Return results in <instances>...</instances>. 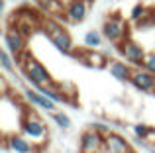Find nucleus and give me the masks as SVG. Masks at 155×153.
Segmentation results:
<instances>
[{"label":"nucleus","mask_w":155,"mask_h":153,"mask_svg":"<svg viewBox=\"0 0 155 153\" xmlns=\"http://www.w3.org/2000/svg\"><path fill=\"white\" fill-rule=\"evenodd\" d=\"M14 61L18 63V67H20V71H22L24 79H26L34 88H38L39 84H45V86H53V84H55L51 73L45 69V65H41V63L31 55L30 49H26L20 57H16Z\"/></svg>","instance_id":"1"},{"label":"nucleus","mask_w":155,"mask_h":153,"mask_svg":"<svg viewBox=\"0 0 155 153\" xmlns=\"http://www.w3.org/2000/svg\"><path fill=\"white\" fill-rule=\"evenodd\" d=\"M20 134L26 135V138L30 139L35 147H39V149H43V147H45V143L49 142V128H47V124L39 118L38 112L30 110V108H28L26 116H24V122H22V128H20Z\"/></svg>","instance_id":"2"},{"label":"nucleus","mask_w":155,"mask_h":153,"mask_svg":"<svg viewBox=\"0 0 155 153\" xmlns=\"http://www.w3.org/2000/svg\"><path fill=\"white\" fill-rule=\"evenodd\" d=\"M41 30H43V34L49 37V41L53 43V47H55L59 53H63V55H71L73 51H75V43H73L71 34H69V31L65 30V28L61 26L59 22L43 18Z\"/></svg>","instance_id":"3"},{"label":"nucleus","mask_w":155,"mask_h":153,"mask_svg":"<svg viewBox=\"0 0 155 153\" xmlns=\"http://www.w3.org/2000/svg\"><path fill=\"white\" fill-rule=\"evenodd\" d=\"M41 24H43V18L34 8H28V6L18 8V10L12 14V18L8 20V26L16 28V30L22 35H26V37H30L31 34H35V31L41 28Z\"/></svg>","instance_id":"4"},{"label":"nucleus","mask_w":155,"mask_h":153,"mask_svg":"<svg viewBox=\"0 0 155 153\" xmlns=\"http://www.w3.org/2000/svg\"><path fill=\"white\" fill-rule=\"evenodd\" d=\"M102 35L110 45H120L128 37V24L120 14H110L102 24Z\"/></svg>","instance_id":"5"},{"label":"nucleus","mask_w":155,"mask_h":153,"mask_svg":"<svg viewBox=\"0 0 155 153\" xmlns=\"http://www.w3.org/2000/svg\"><path fill=\"white\" fill-rule=\"evenodd\" d=\"M118 51H120V55L126 59V63H128V65L143 67V61H145V55H147V51H145L143 47H141L140 43L136 41V39L126 37L124 41L118 45Z\"/></svg>","instance_id":"6"},{"label":"nucleus","mask_w":155,"mask_h":153,"mask_svg":"<svg viewBox=\"0 0 155 153\" xmlns=\"http://www.w3.org/2000/svg\"><path fill=\"white\" fill-rule=\"evenodd\" d=\"M73 59H77L79 63H83L84 67H88V69H106L108 67V55L102 53V51H96V49H77L71 53Z\"/></svg>","instance_id":"7"},{"label":"nucleus","mask_w":155,"mask_h":153,"mask_svg":"<svg viewBox=\"0 0 155 153\" xmlns=\"http://www.w3.org/2000/svg\"><path fill=\"white\" fill-rule=\"evenodd\" d=\"M102 151H106V142L102 134L94 132L92 128H88L81 134L79 153H102Z\"/></svg>","instance_id":"8"},{"label":"nucleus","mask_w":155,"mask_h":153,"mask_svg":"<svg viewBox=\"0 0 155 153\" xmlns=\"http://www.w3.org/2000/svg\"><path fill=\"white\" fill-rule=\"evenodd\" d=\"M4 45H6V51L12 55V57H20L24 51L28 49V37L22 35L16 28L8 26L6 28V34H4Z\"/></svg>","instance_id":"9"},{"label":"nucleus","mask_w":155,"mask_h":153,"mask_svg":"<svg viewBox=\"0 0 155 153\" xmlns=\"http://www.w3.org/2000/svg\"><path fill=\"white\" fill-rule=\"evenodd\" d=\"M4 149L12 151V153H39L41 149L35 147L26 135H22L20 132L4 135Z\"/></svg>","instance_id":"10"},{"label":"nucleus","mask_w":155,"mask_h":153,"mask_svg":"<svg viewBox=\"0 0 155 153\" xmlns=\"http://www.w3.org/2000/svg\"><path fill=\"white\" fill-rule=\"evenodd\" d=\"M92 0H69L65 8V20L69 24H83L88 16Z\"/></svg>","instance_id":"11"},{"label":"nucleus","mask_w":155,"mask_h":153,"mask_svg":"<svg viewBox=\"0 0 155 153\" xmlns=\"http://www.w3.org/2000/svg\"><path fill=\"white\" fill-rule=\"evenodd\" d=\"M130 84L136 90H141V92H155V75L145 71V69H141V67H136L132 71Z\"/></svg>","instance_id":"12"},{"label":"nucleus","mask_w":155,"mask_h":153,"mask_svg":"<svg viewBox=\"0 0 155 153\" xmlns=\"http://www.w3.org/2000/svg\"><path fill=\"white\" fill-rule=\"evenodd\" d=\"M22 92H24V98H26V102L28 104H31V106H35V108H41V110H45V112H57V104L55 102H51L47 96H43L39 90H35L34 86H22Z\"/></svg>","instance_id":"13"},{"label":"nucleus","mask_w":155,"mask_h":153,"mask_svg":"<svg viewBox=\"0 0 155 153\" xmlns=\"http://www.w3.org/2000/svg\"><path fill=\"white\" fill-rule=\"evenodd\" d=\"M106 142V151L108 153H130L132 151V143L118 132H112L104 138Z\"/></svg>","instance_id":"14"},{"label":"nucleus","mask_w":155,"mask_h":153,"mask_svg":"<svg viewBox=\"0 0 155 153\" xmlns=\"http://www.w3.org/2000/svg\"><path fill=\"white\" fill-rule=\"evenodd\" d=\"M106 69L110 71V75H112L116 80H120V83H130V79H132V71H134V69H130L128 63L116 61V59H110Z\"/></svg>","instance_id":"15"},{"label":"nucleus","mask_w":155,"mask_h":153,"mask_svg":"<svg viewBox=\"0 0 155 153\" xmlns=\"http://www.w3.org/2000/svg\"><path fill=\"white\" fill-rule=\"evenodd\" d=\"M35 4L49 16H65V8H67L63 0H35Z\"/></svg>","instance_id":"16"},{"label":"nucleus","mask_w":155,"mask_h":153,"mask_svg":"<svg viewBox=\"0 0 155 153\" xmlns=\"http://www.w3.org/2000/svg\"><path fill=\"white\" fill-rule=\"evenodd\" d=\"M104 35H102V31H96V30H88L87 34H84V37H83V43H84V47H88V49H98V47H102L104 45Z\"/></svg>","instance_id":"17"},{"label":"nucleus","mask_w":155,"mask_h":153,"mask_svg":"<svg viewBox=\"0 0 155 153\" xmlns=\"http://www.w3.org/2000/svg\"><path fill=\"white\" fill-rule=\"evenodd\" d=\"M51 120L57 124V128H61V130H65V132L73 128L71 118H69L65 112H59V110H57V112H51Z\"/></svg>","instance_id":"18"},{"label":"nucleus","mask_w":155,"mask_h":153,"mask_svg":"<svg viewBox=\"0 0 155 153\" xmlns=\"http://www.w3.org/2000/svg\"><path fill=\"white\" fill-rule=\"evenodd\" d=\"M147 12H149V6H145V4H141V2H137V4H134L132 12H130V20L136 24V22H140V20L143 18Z\"/></svg>","instance_id":"19"},{"label":"nucleus","mask_w":155,"mask_h":153,"mask_svg":"<svg viewBox=\"0 0 155 153\" xmlns=\"http://www.w3.org/2000/svg\"><path fill=\"white\" fill-rule=\"evenodd\" d=\"M0 65H2L4 73H10V75L16 73V65H14V61H12L8 51H0Z\"/></svg>","instance_id":"20"},{"label":"nucleus","mask_w":155,"mask_h":153,"mask_svg":"<svg viewBox=\"0 0 155 153\" xmlns=\"http://www.w3.org/2000/svg\"><path fill=\"white\" fill-rule=\"evenodd\" d=\"M136 28L137 30H149V28H155V22H153V14H151V8H149V12L143 16V18L140 20V22H136Z\"/></svg>","instance_id":"21"},{"label":"nucleus","mask_w":155,"mask_h":153,"mask_svg":"<svg viewBox=\"0 0 155 153\" xmlns=\"http://www.w3.org/2000/svg\"><path fill=\"white\" fill-rule=\"evenodd\" d=\"M141 69L149 71V73L155 75V51H149L147 55H145V61H143V67Z\"/></svg>","instance_id":"22"},{"label":"nucleus","mask_w":155,"mask_h":153,"mask_svg":"<svg viewBox=\"0 0 155 153\" xmlns=\"http://www.w3.org/2000/svg\"><path fill=\"white\" fill-rule=\"evenodd\" d=\"M91 128H92L94 132H98V134H102L104 138H106L108 134H112L110 126H108V124H104V122H92V124H91Z\"/></svg>","instance_id":"23"},{"label":"nucleus","mask_w":155,"mask_h":153,"mask_svg":"<svg viewBox=\"0 0 155 153\" xmlns=\"http://www.w3.org/2000/svg\"><path fill=\"white\" fill-rule=\"evenodd\" d=\"M145 151H149V153H155V147H153V145H147V147H145Z\"/></svg>","instance_id":"24"},{"label":"nucleus","mask_w":155,"mask_h":153,"mask_svg":"<svg viewBox=\"0 0 155 153\" xmlns=\"http://www.w3.org/2000/svg\"><path fill=\"white\" fill-rule=\"evenodd\" d=\"M151 14H153V22H155V6H151Z\"/></svg>","instance_id":"25"},{"label":"nucleus","mask_w":155,"mask_h":153,"mask_svg":"<svg viewBox=\"0 0 155 153\" xmlns=\"http://www.w3.org/2000/svg\"><path fill=\"white\" fill-rule=\"evenodd\" d=\"M130 153H137V151H134V149H132V151H130Z\"/></svg>","instance_id":"26"},{"label":"nucleus","mask_w":155,"mask_h":153,"mask_svg":"<svg viewBox=\"0 0 155 153\" xmlns=\"http://www.w3.org/2000/svg\"><path fill=\"white\" fill-rule=\"evenodd\" d=\"M104 2H112V0H104Z\"/></svg>","instance_id":"27"}]
</instances>
